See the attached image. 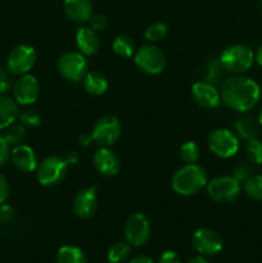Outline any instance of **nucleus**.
<instances>
[{"label":"nucleus","instance_id":"41","mask_svg":"<svg viewBox=\"0 0 262 263\" xmlns=\"http://www.w3.org/2000/svg\"><path fill=\"white\" fill-rule=\"evenodd\" d=\"M91 143H94V140H92L91 133L80 134V136H79V144H80V145L89 146Z\"/></svg>","mask_w":262,"mask_h":263},{"label":"nucleus","instance_id":"42","mask_svg":"<svg viewBox=\"0 0 262 263\" xmlns=\"http://www.w3.org/2000/svg\"><path fill=\"white\" fill-rule=\"evenodd\" d=\"M128 263H156V262L146 256H138V257H134V258Z\"/></svg>","mask_w":262,"mask_h":263},{"label":"nucleus","instance_id":"17","mask_svg":"<svg viewBox=\"0 0 262 263\" xmlns=\"http://www.w3.org/2000/svg\"><path fill=\"white\" fill-rule=\"evenodd\" d=\"M10 162L15 168L20 170L21 172H26V174L36 171L39 166L35 151L25 144L13 146V149L10 151Z\"/></svg>","mask_w":262,"mask_h":263},{"label":"nucleus","instance_id":"31","mask_svg":"<svg viewBox=\"0 0 262 263\" xmlns=\"http://www.w3.org/2000/svg\"><path fill=\"white\" fill-rule=\"evenodd\" d=\"M167 32H169V27L167 25L162 22H156V23H152L146 27L145 32H144V36H145L146 40L149 43H157V41H161L166 37Z\"/></svg>","mask_w":262,"mask_h":263},{"label":"nucleus","instance_id":"15","mask_svg":"<svg viewBox=\"0 0 262 263\" xmlns=\"http://www.w3.org/2000/svg\"><path fill=\"white\" fill-rule=\"evenodd\" d=\"M98 210V193L92 186L80 190L73 199V212L80 218H90Z\"/></svg>","mask_w":262,"mask_h":263},{"label":"nucleus","instance_id":"23","mask_svg":"<svg viewBox=\"0 0 262 263\" xmlns=\"http://www.w3.org/2000/svg\"><path fill=\"white\" fill-rule=\"evenodd\" d=\"M55 259L57 263H87L84 252L73 246H64L59 248Z\"/></svg>","mask_w":262,"mask_h":263},{"label":"nucleus","instance_id":"32","mask_svg":"<svg viewBox=\"0 0 262 263\" xmlns=\"http://www.w3.org/2000/svg\"><path fill=\"white\" fill-rule=\"evenodd\" d=\"M18 121L26 128H36L41 123V117L35 109H23L20 110Z\"/></svg>","mask_w":262,"mask_h":263},{"label":"nucleus","instance_id":"4","mask_svg":"<svg viewBox=\"0 0 262 263\" xmlns=\"http://www.w3.org/2000/svg\"><path fill=\"white\" fill-rule=\"evenodd\" d=\"M68 164L63 157L49 156L39 163L36 168V177L43 186L58 185L66 177Z\"/></svg>","mask_w":262,"mask_h":263},{"label":"nucleus","instance_id":"9","mask_svg":"<svg viewBox=\"0 0 262 263\" xmlns=\"http://www.w3.org/2000/svg\"><path fill=\"white\" fill-rule=\"evenodd\" d=\"M208 148L220 158H231L239 151V138L228 128L213 130L208 136Z\"/></svg>","mask_w":262,"mask_h":263},{"label":"nucleus","instance_id":"18","mask_svg":"<svg viewBox=\"0 0 262 263\" xmlns=\"http://www.w3.org/2000/svg\"><path fill=\"white\" fill-rule=\"evenodd\" d=\"M63 9L67 17L76 23L89 22L94 14L91 0H63Z\"/></svg>","mask_w":262,"mask_h":263},{"label":"nucleus","instance_id":"40","mask_svg":"<svg viewBox=\"0 0 262 263\" xmlns=\"http://www.w3.org/2000/svg\"><path fill=\"white\" fill-rule=\"evenodd\" d=\"M63 158H64V161L67 162V164H68V166H74V164L79 162L80 154L77 153L76 151H69V152H67L66 156H63Z\"/></svg>","mask_w":262,"mask_h":263},{"label":"nucleus","instance_id":"24","mask_svg":"<svg viewBox=\"0 0 262 263\" xmlns=\"http://www.w3.org/2000/svg\"><path fill=\"white\" fill-rule=\"evenodd\" d=\"M223 73H225V69L221 64L220 59H210L203 66V79H204V81L211 82L213 85L218 84L222 80Z\"/></svg>","mask_w":262,"mask_h":263},{"label":"nucleus","instance_id":"3","mask_svg":"<svg viewBox=\"0 0 262 263\" xmlns=\"http://www.w3.org/2000/svg\"><path fill=\"white\" fill-rule=\"evenodd\" d=\"M218 59L226 72L241 74L253 66L254 53L249 46L244 44H234V45L228 46L221 53Z\"/></svg>","mask_w":262,"mask_h":263},{"label":"nucleus","instance_id":"36","mask_svg":"<svg viewBox=\"0 0 262 263\" xmlns=\"http://www.w3.org/2000/svg\"><path fill=\"white\" fill-rule=\"evenodd\" d=\"M89 22H90V27L95 31L105 30V27L108 26L107 17L103 14H99V13H97V14H92Z\"/></svg>","mask_w":262,"mask_h":263},{"label":"nucleus","instance_id":"35","mask_svg":"<svg viewBox=\"0 0 262 263\" xmlns=\"http://www.w3.org/2000/svg\"><path fill=\"white\" fill-rule=\"evenodd\" d=\"M10 148L12 146L5 141V139L0 134V168L4 167L10 161V151H12Z\"/></svg>","mask_w":262,"mask_h":263},{"label":"nucleus","instance_id":"28","mask_svg":"<svg viewBox=\"0 0 262 263\" xmlns=\"http://www.w3.org/2000/svg\"><path fill=\"white\" fill-rule=\"evenodd\" d=\"M243 190L249 198L262 200V175H252L243 182Z\"/></svg>","mask_w":262,"mask_h":263},{"label":"nucleus","instance_id":"37","mask_svg":"<svg viewBox=\"0 0 262 263\" xmlns=\"http://www.w3.org/2000/svg\"><path fill=\"white\" fill-rule=\"evenodd\" d=\"M14 217V210L12 205L7 204V203H2L0 204V221L2 222H9Z\"/></svg>","mask_w":262,"mask_h":263},{"label":"nucleus","instance_id":"10","mask_svg":"<svg viewBox=\"0 0 262 263\" xmlns=\"http://www.w3.org/2000/svg\"><path fill=\"white\" fill-rule=\"evenodd\" d=\"M38 54L30 45H18L10 50L7 58V69L10 74L22 76L28 73L36 63Z\"/></svg>","mask_w":262,"mask_h":263},{"label":"nucleus","instance_id":"46","mask_svg":"<svg viewBox=\"0 0 262 263\" xmlns=\"http://www.w3.org/2000/svg\"><path fill=\"white\" fill-rule=\"evenodd\" d=\"M259 4H261V8H262V0H261V2H259Z\"/></svg>","mask_w":262,"mask_h":263},{"label":"nucleus","instance_id":"38","mask_svg":"<svg viewBox=\"0 0 262 263\" xmlns=\"http://www.w3.org/2000/svg\"><path fill=\"white\" fill-rule=\"evenodd\" d=\"M9 193H10V187H9V184H8V180L0 174V204L7 202L8 197H9Z\"/></svg>","mask_w":262,"mask_h":263},{"label":"nucleus","instance_id":"29","mask_svg":"<svg viewBox=\"0 0 262 263\" xmlns=\"http://www.w3.org/2000/svg\"><path fill=\"white\" fill-rule=\"evenodd\" d=\"M180 158L185 164H194L200 158V149L194 141H186L180 148Z\"/></svg>","mask_w":262,"mask_h":263},{"label":"nucleus","instance_id":"45","mask_svg":"<svg viewBox=\"0 0 262 263\" xmlns=\"http://www.w3.org/2000/svg\"><path fill=\"white\" fill-rule=\"evenodd\" d=\"M257 120H258L259 125H261V127H262V109H261V112H259V115H258V118H257Z\"/></svg>","mask_w":262,"mask_h":263},{"label":"nucleus","instance_id":"27","mask_svg":"<svg viewBox=\"0 0 262 263\" xmlns=\"http://www.w3.org/2000/svg\"><path fill=\"white\" fill-rule=\"evenodd\" d=\"M130 244L127 241H117L108 249V261L110 263H122L130 256Z\"/></svg>","mask_w":262,"mask_h":263},{"label":"nucleus","instance_id":"7","mask_svg":"<svg viewBox=\"0 0 262 263\" xmlns=\"http://www.w3.org/2000/svg\"><path fill=\"white\" fill-rule=\"evenodd\" d=\"M58 72L69 82H80L87 73V59L79 50L66 51L58 61Z\"/></svg>","mask_w":262,"mask_h":263},{"label":"nucleus","instance_id":"2","mask_svg":"<svg viewBox=\"0 0 262 263\" xmlns=\"http://www.w3.org/2000/svg\"><path fill=\"white\" fill-rule=\"evenodd\" d=\"M207 172L197 163L185 164L184 167L175 172L171 179L172 190L182 197L197 194L203 187L207 186Z\"/></svg>","mask_w":262,"mask_h":263},{"label":"nucleus","instance_id":"43","mask_svg":"<svg viewBox=\"0 0 262 263\" xmlns=\"http://www.w3.org/2000/svg\"><path fill=\"white\" fill-rule=\"evenodd\" d=\"M254 61L258 63L259 67H262V45H259L257 48L256 53H254Z\"/></svg>","mask_w":262,"mask_h":263},{"label":"nucleus","instance_id":"34","mask_svg":"<svg viewBox=\"0 0 262 263\" xmlns=\"http://www.w3.org/2000/svg\"><path fill=\"white\" fill-rule=\"evenodd\" d=\"M13 86L12 79H10V73L8 72V69L3 68L0 66V95L7 94Z\"/></svg>","mask_w":262,"mask_h":263},{"label":"nucleus","instance_id":"13","mask_svg":"<svg viewBox=\"0 0 262 263\" xmlns=\"http://www.w3.org/2000/svg\"><path fill=\"white\" fill-rule=\"evenodd\" d=\"M193 247L202 256H215L223 247L220 234L211 229H198L193 235Z\"/></svg>","mask_w":262,"mask_h":263},{"label":"nucleus","instance_id":"19","mask_svg":"<svg viewBox=\"0 0 262 263\" xmlns=\"http://www.w3.org/2000/svg\"><path fill=\"white\" fill-rule=\"evenodd\" d=\"M74 40H76L77 49L84 55H92L99 50V36H98L97 31L92 30L90 26H82V27L77 28Z\"/></svg>","mask_w":262,"mask_h":263},{"label":"nucleus","instance_id":"16","mask_svg":"<svg viewBox=\"0 0 262 263\" xmlns=\"http://www.w3.org/2000/svg\"><path fill=\"white\" fill-rule=\"evenodd\" d=\"M95 170L103 176H115L121 170V161L115 152L109 148H100L92 156Z\"/></svg>","mask_w":262,"mask_h":263},{"label":"nucleus","instance_id":"5","mask_svg":"<svg viewBox=\"0 0 262 263\" xmlns=\"http://www.w3.org/2000/svg\"><path fill=\"white\" fill-rule=\"evenodd\" d=\"M241 192L240 182L233 176H218L208 181L207 193L211 199L217 203L228 204L235 202Z\"/></svg>","mask_w":262,"mask_h":263},{"label":"nucleus","instance_id":"14","mask_svg":"<svg viewBox=\"0 0 262 263\" xmlns=\"http://www.w3.org/2000/svg\"><path fill=\"white\" fill-rule=\"evenodd\" d=\"M192 97L199 107L205 108V109H213V108L218 107L221 103L220 90H217L216 85L204 81V80L193 85Z\"/></svg>","mask_w":262,"mask_h":263},{"label":"nucleus","instance_id":"26","mask_svg":"<svg viewBox=\"0 0 262 263\" xmlns=\"http://www.w3.org/2000/svg\"><path fill=\"white\" fill-rule=\"evenodd\" d=\"M26 134H27V131L22 123L13 122L12 125L3 130L2 135L10 146H17L23 143V140L26 139Z\"/></svg>","mask_w":262,"mask_h":263},{"label":"nucleus","instance_id":"20","mask_svg":"<svg viewBox=\"0 0 262 263\" xmlns=\"http://www.w3.org/2000/svg\"><path fill=\"white\" fill-rule=\"evenodd\" d=\"M259 125L258 120H256L252 116H241L234 122V133L241 140H252V139L258 138L259 135Z\"/></svg>","mask_w":262,"mask_h":263},{"label":"nucleus","instance_id":"33","mask_svg":"<svg viewBox=\"0 0 262 263\" xmlns=\"http://www.w3.org/2000/svg\"><path fill=\"white\" fill-rule=\"evenodd\" d=\"M231 176H233L236 181H239L240 184H243L247 179H249V177L252 176V168L248 166V164L240 163V164H238V166L234 167Z\"/></svg>","mask_w":262,"mask_h":263},{"label":"nucleus","instance_id":"8","mask_svg":"<svg viewBox=\"0 0 262 263\" xmlns=\"http://www.w3.org/2000/svg\"><path fill=\"white\" fill-rule=\"evenodd\" d=\"M121 131L122 126L117 117L110 115L103 116L92 127V140L100 148H109L115 145L116 141L120 139Z\"/></svg>","mask_w":262,"mask_h":263},{"label":"nucleus","instance_id":"6","mask_svg":"<svg viewBox=\"0 0 262 263\" xmlns=\"http://www.w3.org/2000/svg\"><path fill=\"white\" fill-rule=\"evenodd\" d=\"M134 62L136 67L144 73L158 74L166 66V57L158 46L146 44L139 48L134 54Z\"/></svg>","mask_w":262,"mask_h":263},{"label":"nucleus","instance_id":"25","mask_svg":"<svg viewBox=\"0 0 262 263\" xmlns=\"http://www.w3.org/2000/svg\"><path fill=\"white\" fill-rule=\"evenodd\" d=\"M112 49L116 55L121 58H130L135 54V43L127 35H118L113 40Z\"/></svg>","mask_w":262,"mask_h":263},{"label":"nucleus","instance_id":"44","mask_svg":"<svg viewBox=\"0 0 262 263\" xmlns=\"http://www.w3.org/2000/svg\"><path fill=\"white\" fill-rule=\"evenodd\" d=\"M186 263H210V262H208L203 256H197V257H192L190 259H188Z\"/></svg>","mask_w":262,"mask_h":263},{"label":"nucleus","instance_id":"39","mask_svg":"<svg viewBox=\"0 0 262 263\" xmlns=\"http://www.w3.org/2000/svg\"><path fill=\"white\" fill-rule=\"evenodd\" d=\"M159 263H181L179 256L175 252L167 251L162 253L161 258H159Z\"/></svg>","mask_w":262,"mask_h":263},{"label":"nucleus","instance_id":"21","mask_svg":"<svg viewBox=\"0 0 262 263\" xmlns=\"http://www.w3.org/2000/svg\"><path fill=\"white\" fill-rule=\"evenodd\" d=\"M18 105L20 104L15 102L14 98L5 94L0 95V130H4L18 120L20 115Z\"/></svg>","mask_w":262,"mask_h":263},{"label":"nucleus","instance_id":"30","mask_svg":"<svg viewBox=\"0 0 262 263\" xmlns=\"http://www.w3.org/2000/svg\"><path fill=\"white\" fill-rule=\"evenodd\" d=\"M244 153L247 161L251 162L252 164H262V141L258 138L248 140Z\"/></svg>","mask_w":262,"mask_h":263},{"label":"nucleus","instance_id":"22","mask_svg":"<svg viewBox=\"0 0 262 263\" xmlns=\"http://www.w3.org/2000/svg\"><path fill=\"white\" fill-rule=\"evenodd\" d=\"M82 85H84V89L94 97L103 95L108 90L107 77L98 71H87V73L82 79Z\"/></svg>","mask_w":262,"mask_h":263},{"label":"nucleus","instance_id":"12","mask_svg":"<svg viewBox=\"0 0 262 263\" xmlns=\"http://www.w3.org/2000/svg\"><path fill=\"white\" fill-rule=\"evenodd\" d=\"M13 98L20 105H31L38 100L40 94V84L38 79L30 73L22 74L12 86Z\"/></svg>","mask_w":262,"mask_h":263},{"label":"nucleus","instance_id":"11","mask_svg":"<svg viewBox=\"0 0 262 263\" xmlns=\"http://www.w3.org/2000/svg\"><path fill=\"white\" fill-rule=\"evenodd\" d=\"M152 235L151 222L143 213H134L126 220V240L133 247H143L149 241Z\"/></svg>","mask_w":262,"mask_h":263},{"label":"nucleus","instance_id":"1","mask_svg":"<svg viewBox=\"0 0 262 263\" xmlns=\"http://www.w3.org/2000/svg\"><path fill=\"white\" fill-rule=\"evenodd\" d=\"M221 102L231 110L246 113L261 99V87L251 77L234 74L223 81L220 90Z\"/></svg>","mask_w":262,"mask_h":263}]
</instances>
